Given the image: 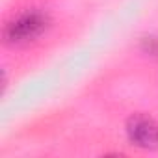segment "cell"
Here are the masks:
<instances>
[{"mask_svg":"<svg viewBox=\"0 0 158 158\" xmlns=\"http://www.w3.org/2000/svg\"><path fill=\"white\" fill-rule=\"evenodd\" d=\"M48 26V17L41 11H28L13 19L4 32L8 45H24L39 37Z\"/></svg>","mask_w":158,"mask_h":158,"instance_id":"obj_1","label":"cell"},{"mask_svg":"<svg viewBox=\"0 0 158 158\" xmlns=\"http://www.w3.org/2000/svg\"><path fill=\"white\" fill-rule=\"evenodd\" d=\"M128 141L139 149L152 151L158 149V123L143 114H134L127 121Z\"/></svg>","mask_w":158,"mask_h":158,"instance_id":"obj_2","label":"cell"}]
</instances>
